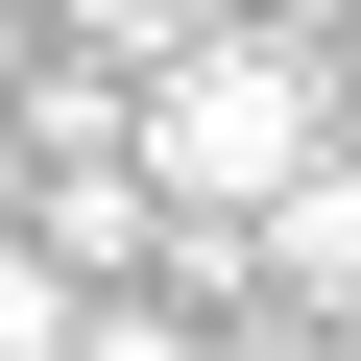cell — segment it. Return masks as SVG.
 <instances>
[{
    "label": "cell",
    "instance_id": "5",
    "mask_svg": "<svg viewBox=\"0 0 361 361\" xmlns=\"http://www.w3.org/2000/svg\"><path fill=\"white\" fill-rule=\"evenodd\" d=\"M73 361H193V313H73Z\"/></svg>",
    "mask_w": 361,
    "mask_h": 361
},
{
    "label": "cell",
    "instance_id": "6",
    "mask_svg": "<svg viewBox=\"0 0 361 361\" xmlns=\"http://www.w3.org/2000/svg\"><path fill=\"white\" fill-rule=\"evenodd\" d=\"M0 217H25V121H0Z\"/></svg>",
    "mask_w": 361,
    "mask_h": 361
},
{
    "label": "cell",
    "instance_id": "3",
    "mask_svg": "<svg viewBox=\"0 0 361 361\" xmlns=\"http://www.w3.org/2000/svg\"><path fill=\"white\" fill-rule=\"evenodd\" d=\"M73 313H97V265L49 217H0V361H73Z\"/></svg>",
    "mask_w": 361,
    "mask_h": 361
},
{
    "label": "cell",
    "instance_id": "4",
    "mask_svg": "<svg viewBox=\"0 0 361 361\" xmlns=\"http://www.w3.org/2000/svg\"><path fill=\"white\" fill-rule=\"evenodd\" d=\"M217 0H73V49H193Z\"/></svg>",
    "mask_w": 361,
    "mask_h": 361
},
{
    "label": "cell",
    "instance_id": "2",
    "mask_svg": "<svg viewBox=\"0 0 361 361\" xmlns=\"http://www.w3.org/2000/svg\"><path fill=\"white\" fill-rule=\"evenodd\" d=\"M241 241H265V289H289V313H361V169L313 145V169H289V193H265Z\"/></svg>",
    "mask_w": 361,
    "mask_h": 361
},
{
    "label": "cell",
    "instance_id": "1",
    "mask_svg": "<svg viewBox=\"0 0 361 361\" xmlns=\"http://www.w3.org/2000/svg\"><path fill=\"white\" fill-rule=\"evenodd\" d=\"M313 169V73L265 25H193V49H145V193L169 217H265Z\"/></svg>",
    "mask_w": 361,
    "mask_h": 361
}]
</instances>
